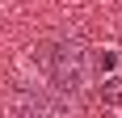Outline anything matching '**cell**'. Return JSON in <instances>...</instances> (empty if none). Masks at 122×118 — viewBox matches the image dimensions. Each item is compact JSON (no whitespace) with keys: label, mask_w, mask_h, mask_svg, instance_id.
Returning <instances> with one entry per match:
<instances>
[{"label":"cell","mask_w":122,"mask_h":118,"mask_svg":"<svg viewBox=\"0 0 122 118\" xmlns=\"http://www.w3.org/2000/svg\"><path fill=\"white\" fill-rule=\"evenodd\" d=\"M101 97H105L110 106H118V101H122V76H110V80L101 84Z\"/></svg>","instance_id":"3"},{"label":"cell","mask_w":122,"mask_h":118,"mask_svg":"<svg viewBox=\"0 0 122 118\" xmlns=\"http://www.w3.org/2000/svg\"><path fill=\"white\" fill-rule=\"evenodd\" d=\"M13 110H21V114H72L76 97L63 93V89H55V93H17Z\"/></svg>","instance_id":"2"},{"label":"cell","mask_w":122,"mask_h":118,"mask_svg":"<svg viewBox=\"0 0 122 118\" xmlns=\"http://www.w3.org/2000/svg\"><path fill=\"white\" fill-rule=\"evenodd\" d=\"M42 68L51 76V89H63L76 97L93 76V51L80 34H59L42 47Z\"/></svg>","instance_id":"1"}]
</instances>
